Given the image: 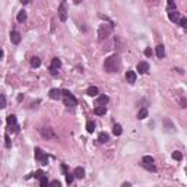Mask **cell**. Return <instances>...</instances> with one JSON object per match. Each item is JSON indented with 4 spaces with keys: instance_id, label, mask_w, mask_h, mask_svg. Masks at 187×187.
<instances>
[{
    "instance_id": "obj_1",
    "label": "cell",
    "mask_w": 187,
    "mask_h": 187,
    "mask_svg": "<svg viewBox=\"0 0 187 187\" xmlns=\"http://www.w3.org/2000/svg\"><path fill=\"white\" fill-rule=\"evenodd\" d=\"M119 67H120V60H119V56L117 54H113L108 59H105V63H104L105 72H108V73L119 72Z\"/></svg>"
},
{
    "instance_id": "obj_2",
    "label": "cell",
    "mask_w": 187,
    "mask_h": 187,
    "mask_svg": "<svg viewBox=\"0 0 187 187\" xmlns=\"http://www.w3.org/2000/svg\"><path fill=\"white\" fill-rule=\"evenodd\" d=\"M61 95H63V102L66 107H75L78 105V100L75 98V95L72 92H69L67 89H63L61 91Z\"/></svg>"
},
{
    "instance_id": "obj_3",
    "label": "cell",
    "mask_w": 187,
    "mask_h": 187,
    "mask_svg": "<svg viewBox=\"0 0 187 187\" xmlns=\"http://www.w3.org/2000/svg\"><path fill=\"white\" fill-rule=\"evenodd\" d=\"M113 31V23H101L100 28H98V40L102 41L105 40Z\"/></svg>"
},
{
    "instance_id": "obj_4",
    "label": "cell",
    "mask_w": 187,
    "mask_h": 187,
    "mask_svg": "<svg viewBox=\"0 0 187 187\" xmlns=\"http://www.w3.org/2000/svg\"><path fill=\"white\" fill-rule=\"evenodd\" d=\"M59 19L61 22H66L67 20V2L66 0H61L60 5H59Z\"/></svg>"
},
{
    "instance_id": "obj_5",
    "label": "cell",
    "mask_w": 187,
    "mask_h": 187,
    "mask_svg": "<svg viewBox=\"0 0 187 187\" xmlns=\"http://www.w3.org/2000/svg\"><path fill=\"white\" fill-rule=\"evenodd\" d=\"M35 159L38 162H41V165H47L48 164V156L45 155V152L41 149V148H35Z\"/></svg>"
},
{
    "instance_id": "obj_6",
    "label": "cell",
    "mask_w": 187,
    "mask_h": 187,
    "mask_svg": "<svg viewBox=\"0 0 187 187\" xmlns=\"http://www.w3.org/2000/svg\"><path fill=\"white\" fill-rule=\"evenodd\" d=\"M154 158L152 156H149V155H146V156H143L142 158V167H145L146 170H149V171H155L156 168H155V165H154Z\"/></svg>"
},
{
    "instance_id": "obj_7",
    "label": "cell",
    "mask_w": 187,
    "mask_h": 187,
    "mask_svg": "<svg viewBox=\"0 0 187 187\" xmlns=\"http://www.w3.org/2000/svg\"><path fill=\"white\" fill-rule=\"evenodd\" d=\"M60 66H61L60 59L54 57V59L51 60V66H50V73H51L53 76H57V75H59V69H60Z\"/></svg>"
},
{
    "instance_id": "obj_8",
    "label": "cell",
    "mask_w": 187,
    "mask_h": 187,
    "mask_svg": "<svg viewBox=\"0 0 187 187\" xmlns=\"http://www.w3.org/2000/svg\"><path fill=\"white\" fill-rule=\"evenodd\" d=\"M48 97H50L51 100H60L63 95H61V91H60V89L53 88V89H50V92H48Z\"/></svg>"
},
{
    "instance_id": "obj_9",
    "label": "cell",
    "mask_w": 187,
    "mask_h": 187,
    "mask_svg": "<svg viewBox=\"0 0 187 187\" xmlns=\"http://www.w3.org/2000/svg\"><path fill=\"white\" fill-rule=\"evenodd\" d=\"M148 70H149V64H148L146 61H140V63L137 64V72H139L140 75L148 73Z\"/></svg>"
},
{
    "instance_id": "obj_10",
    "label": "cell",
    "mask_w": 187,
    "mask_h": 187,
    "mask_svg": "<svg viewBox=\"0 0 187 187\" xmlns=\"http://www.w3.org/2000/svg\"><path fill=\"white\" fill-rule=\"evenodd\" d=\"M155 53H156L158 59H164V56H165V48H164L162 44H159V45L155 47Z\"/></svg>"
},
{
    "instance_id": "obj_11",
    "label": "cell",
    "mask_w": 187,
    "mask_h": 187,
    "mask_svg": "<svg viewBox=\"0 0 187 187\" xmlns=\"http://www.w3.org/2000/svg\"><path fill=\"white\" fill-rule=\"evenodd\" d=\"M20 34L18 32V31H12L10 32V41H12V44H19L20 42Z\"/></svg>"
},
{
    "instance_id": "obj_12",
    "label": "cell",
    "mask_w": 187,
    "mask_h": 187,
    "mask_svg": "<svg viewBox=\"0 0 187 187\" xmlns=\"http://www.w3.org/2000/svg\"><path fill=\"white\" fill-rule=\"evenodd\" d=\"M168 18L173 20V22H175V23H178V20H180V18H181V15L177 12V10H171V12H168Z\"/></svg>"
},
{
    "instance_id": "obj_13",
    "label": "cell",
    "mask_w": 187,
    "mask_h": 187,
    "mask_svg": "<svg viewBox=\"0 0 187 187\" xmlns=\"http://www.w3.org/2000/svg\"><path fill=\"white\" fill-rule=\"evenodd\" d=\"M126 81H127L130 85H133V83L136 82V73L132 72V70H129V72L126 73Z\"/></svg>"
},
{
    "instance_id": "obj_14",
    "label": "cell",
    "mask_w": 187,
    "mask_h": 187,
    "mask_svg": "<svg viewBox=\"0 0 187 187\" xmlns=\"http://www.w3.org/2000/svg\"><path fill=\"white\" fill-rule=\"evenodd\" d=\"M27 18H28V16H27V12H25V10H23V9L18 12V16H16V19H18V22H20V23H23V22H25V20H27Z\"/></svg>"
},
{
    "instance_id": "obj_15",
    "label": "cell",
    "mask_w": 187,
    "mask_h": 187,
    "mask_svg": "<svg viewBox=\"0 0 187 187\" xmlns=\"http://www.w3.org/2000/svg\"><path fill=\"white\" fill-rule=\"evenodd\" d=\"M108 140H110V136H108V133L102 132V133H100V134H98V142H100V143H107Z\"/></svg>"
},
{
    "instance_id": "obj_16",
    "label": "cell",
    "mask_w": 187,
    "mask_h": 187,
    "mask_svg": "<svg viewBox=\"0 0 187 187\" xmlns=\"http://www.w3.org/2000/svg\"><path fill=\"white\" fill-rule=\"evenodd\" d=\"M41 134H42L44 137H48V139H53V137H54V133L51 132V129H47V127L41 129Z\"/></svg>"
},
{
    "instance_id": "obj_17",
    "label": "cell",
    "mask_w": 187,
    "mask_h": 187,
    "mask_svg": "<svg viewBox=\"0 0 187 187\" xmlns=\"http://www.w3.org/2000/svg\"><path fill=\"white\" fill-rule=\"evenodd\" d=\"M73 174H75L76 178H83V177H85V170H83L82 167H76L75 171H73Z\"/></svg>"
},
{
    "instance_id": "obj_18",
    "label": "cell",
    "mask_w": 187,
    "mask_h": 187,
    "mask_svg": "<svg viewBox=\"0 0 187 187\" xmlns=\"http://www.w3.org/2000/svg\"><path fill=\"white\" fill-rule=\"evenodd\" d=\"M98 92H100V89H98L97 86H89L88 91H86V94H88L89 97H97V95H98Z\"/></svg>"
},
{
    "instance_id": "obj_19",
    "label": "cell",
    "mask_w": 187,
    "mask_h": 187,
    "mask_svg": "<svg viewBox=\"0 0 187 187\" xmlns=\"http://www.w3.org/2000/svg\"><path fill=\"white\" fill-rule=\"evenodd\" d=\"M108 101H110V98H108L107 95H100V97L97 98V105H105Z\"/></svg>"
},
{
    "instance_id": "obj_20",
    "label": "cell",
    "mask_w": 187,
    "mask_h": 187,
    "mask_svg": "<svg viewBox=\"0 0 187 187\" xmlns=\"http://www.w3.org/2000/svg\"><path fill=\"white\" fill-rule=\"evenodd\" d=\"M94 113H95L97 115H104L107 113V108H105V105H98V107H95Z\"/></svg>"
},
{
    "instance_id": "obj_21",
    "label": "cell",
    "mask_w": 187,
    "mask_h": 187,
    "mask_svg": "<svg viewBox=\"0 0 187 187\" xmlns=\"http://www.w3.org/2000/svg\"><path fill=\"white\" fill-rule=\"evenodd\" d=\"M148 110L146 108H140V111H139V114H137V119L139 120H143V119H146V117H148Z\"/></svg>"
},
{
    "instance_id": "obj_22",
    "label": "cell",
    "mask_w": 187,
    "mask_h": 187,
    "mask_svg": "<svg viewBox=\"0 0 187 187\" xmlns=\"http://www.w3.org/2000/svg\"><path fill=\"white\" fill-rule=\"evenodd\" d=\"M6 121H8V126H15V124H16V115H15V114L8 115Z\"/></svg>"
},
{
    "instance_id": "obj_23",
    "label": "cell",
    "mask_w": 187,
    "mask_h": 187,
    "mask_svg": "<svg viewBox=\"0 0 187 187\" xmlns=\"http://www.w3.org/2000/svg\"><path fill=\"white\" fill-rule=\"evenodd\" d=\"M121 132H123L121 124H114V127H113V133H114L115 136H120V134H121Z\"/></svg>"
},
{
    "instance_id": "obj_24",
    "label": "cell",
    "mask_w": 187,
    "mask_h": 187,
    "mask_svg": "<svg viewBox=\"0 0 187 187\" xmlns=\"http://www.w3.org/2000/svg\"><path fill=\"white\" fill-rule=\"evenodd\" d=\"M86 130H88V133H94V130H95V123H94V121H88L86 123Z\"/></svg>"
},
{
    "instance_id": "obj_25",
    "label": "cell",
    "mask_w": 187,
    "mask_h": 187,
    "mask_svg": "<svg viewBox=\"0 0 187 187\" xmlns=\"http://www.w3.org/2000/svg\"><path fill=\"white\" fill-rule=\"evenodd\" d=\"M31 66H32V67H40V66H41V60H40L38 57H32V59H31Z\"/></svg>"
},
{
    "instance_id": "obj_26",
    "label": "cell",
    "mask_w": 187,
    "mask_h": 187,
    "mask_svg": "<svg viewBox=\"0 0 187 187\" xmlns=\"http://www.w3.org/2000/svg\"><path fill=\"white\" fill-rule=\"evenodd\" d=\"M66 175V183L70 186V184H72L73 183V178H75V174H70V173H67V174H64Z\"/></svg>"
},
{
    "instance_id": "obj_27",
    "label": "cell",
    "mask_w": 187,
    "mask_h": 187,
    "mask_svg": "<svg viewBox=\"0 0 187 187\" xmlns=\"http://www.w3.org/2000/svg\"><path fill=\"white\" fill-rule=\"evenodd\" d=\"M178 25L187 29V18H184V16H181V18H180V20H178Z\"/></svg>"
},
{
    "instance_id": "obj_28",
    "label": "cell",
    "mask_w": 187,
    "mask_h": 187,
    "mask_svg": "<svg viewBox=\"0 0 187 187\" xmlns=\"http://www.w3.org/2000/svg\"><path fill=\"white\" fill-rule=\"evenodd\" d=\"M40 184H41V187H45V186H48V184H50L48 180H47V175H44V177L40 178Z\"/></svg>"
},
{
    "instance_id": "obj_29",
    "label": "cell",
    "mask_w": 187,
    "mask_h": 187,
    "mask_svg": "<svg viewBox=\"0 0 187 187\" xmlns=\"http://www.w3.org/2000/svg\"><path fill=\"white\" fill-rule=\"evenodd\" d=\"M167 10H168V12L177 10V8H175V5H174V0H168V8H167Z\"/></svg>"
},
{
    "instance_id": "obj_30",
    "label": "cell",
    "mask_w": 187,
    "mask_h": 187,
    "mask_svg": "<svg viewBox=\"0 0 187 187\" xmlns=\"http://www.w3.org/2000/svg\"><path fill=\"white\" fill-rule=\"evenodd\" d=\"M44 175H45V173H44L42 170H38V171H35V173H34V177H35V178H38V180H40L41 177H44Z\"/></svg>"
},
{
    "instance_id": "obj_31",
    "label": "cell",
    "mask_w": 187,
    "mask_h": 187,
    "mask_svg": "<svg viewBox=\"0 0 187 187\" xmlns=\"http://www.w3.org/2000/svg\"><path fill=\"white\" fill-rule=\"evenodd\" d=\"M173 158H174L175 161H181V158H183V155H181V152H178V151H175V152L173 154Z\"/></svg>"
},
{
    "instance_id": "obj_32",
    "label": "cell",
    "mask_w": 187,
    "mask_h": 187,
    "mask_svg": "<svg viewBox=\"0 0 187 187\" xmlns=\"http://www.w3.org/2000/svg\"><path fill=\"white\" fill-rule=\"evenodd\" d=\"M5 140H6V142H5L6 148H10V146H12V142H10V137H9V134H8V133L5 134Z\"/></svg>"
},
{
    "instance_id": "obj_33",
    "label": "cell",
    "mask_w": 187,
    "mask_h": 187,
    "mask_svg": "<svg viewBox=\"0 0 187 187\" xmlns=\"http://www.w3.org/2000/svg\"><path fill=\"white\" fill-rule=\"evenodd\" d=\"M9 130L13 132V133H16V132L19 130V126H18V124H15V126H9Z\"/></svg>"
},
{
    "instance_id": "obj_34",
    "label": "cell",
    "mask_w": 187,
    "mask_h": 187,
    "mask_svg": "<svg viewBox=\"0 0 187 187\" xmlns=\"http://www.w3.org/2000/svg\"><path fill=\"white\" fill-rule=\"evenodd\" d=\"M180 104H181L183 108H187V100H186V98H181V100H180Z\"/></svg>"
},
{
    "instance_id": "obj_35",
    "label": "cell",
    "mask_w": 187,
    "mask_h": 187,
    "mask_svg": "<svg viewBox=\"0 0 187 187\" xmlns=\"http://www.w3.org/2000/svg\"><path fill=\"white\" fill-rule=\"evenodd\" d=\"M2 108H6V97L5 95H2V105H0Z\"/></svg>"
},
{
    "instance_id": "obj_36",
    "label": "cell",
    "mask_w": 187,
    "mask_h": 187,
    "mask_svg": "<svg viewBox=\"0 0 187 187\" xmlns=\"http://www.w3.org/2000/svg\"><path fill=\"white\" fill-rule=\"evenodd\" d=\"M145 56L151 57V56H152V50H151V48H146V50H145Z\"/></svg>"
},
{
    "instance_id": "obj_37",
    "label": "cell",
    "mask_w": 187,
    "mask_h": 187,
    "mask_svg": "<svg viewBox=\"0 0 187 187\" xmlns=\"http://www.w3.org/2000/svg\"><path fill=\"white\" fill-rule=\"evenodd\" d=\"M50 186H59V187H60V181H59V180H53V181L50 183Z\"/></svg>"
},
{
    "instance_id": "obj_38",
    "label": "cell",
    "mask_w": 187,
    "mask_h": 187,
    "mask_svg": "<svg viewBox=\"0 0 187 187\" xmlns=\"http://www.w3.org/2000/svg\"><path fill=\"white\" fill-rule=\"evenodd\" d=\"M3 57H5V51L2 50V51H0V59H3Z\"/></svg>"
},
{
    "instance_id": "obj_39",
    "label": "cell",
    "mask_w": 187,
    "mask_h": 187,
    "mask_svg": "<svg viewBox=\"0 0 187 187\" xmlns=\"http://www.w3.org/2000/svg\"><path fill=\"white\" fill-rule=\"evenodd\" d=\"M20 2H22L23 5H27V3H29V0H20Z\"/></svg>"
},
{
    "instance_id": "obj_40",
    "label": "cell",
    "mask_w": 187,
    "mask_h": 187,
    "mask_svg": "<svg viewBox=\"0 0 187 187\" xmlns=\"http://www.w3.org/2000/svg\"><path fill=\"white\" fill-rule=\"evenodd\" d=\"M73 2H75V3H81V0H73Z\"/></svg>"
}]
</instances>
